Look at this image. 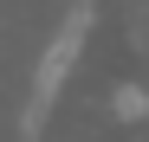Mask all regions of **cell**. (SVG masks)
<instances>
[{
    "instance_id": "obj_1",
    "label": "cell",
    "mask_w": 149,
    "mask_h": 142,
    "mask_svg": "<svg viewBox=\"0 0 149 142\" xmlns=\"http://www.w3.org/2000/svg\"><path fill=\"white\" fill-rule=\"evenodd\" d=\"M84 32H91V13H84V7H71V13H65V26H58V39H45V52H39V65H33V90H26V136H39V123H45V110H52V97L65 90L71 65H78V52H84Z\"/></svg>"
},
{
    "instance_id": "obj_2",
    "label": "cell",
    "mask_w": 149,
    "mask_h": 142,
    "mask_svg": "<svg viewBox=\"0 0 149 142\" xmlns=\"http://www.w3.org/2000/svg\"><path fill=\"white\" fill-rule=\"evenodd\" d=\"M149 116V90L143 84H117V123H143Z\"/></svg>"
}]
</instances>
